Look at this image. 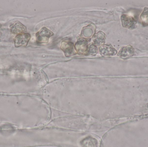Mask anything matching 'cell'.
Here are the masks:
<instances>
[{
    "mask_svg": "<svg viewBox=\"0 0 148 147\" xmlns=\"http://www.w3.org/2000/svg\"><path fill=\"white\" fill-rule=\"evenodd\" d=\"M30 35L28 33H23L17 35L14 40L15 47H18L27 46L30 40Z\"/></svg>",
    "mask_w": 148,
    "mask_h": 147,
    "instance_id": "6da1fadb",
    "label": "cell"
},
{
    "mask_svg": "<svg viewBox=\"0 0 148 147\" xmlns=\"http://www.w3.org/2000/svg\"><path fill=\"white\" fill-rule=\"evenodd\" d=\"M121 20L123 27L130 30H133L136 27L137 22L134 17L130 15L123 14L121 16Z\"/></svg>",
    "mask_w": 148,
    "mask_h": 147,
    "instance_id": "7a4b0ae2",
    "label": "cell"
},
{
    "mask_svg": "<svg viewBox=\"0 0 148 147\" xmlns=\"http://www.w3.org/2000/svg\"><path fill=\"white\" fill-rule=\"evenodd\" d=\"M53 33L46 27H43L36 35V41L39 43H47L49 39Z\"/></svg>",
    "mask_w": 148,
    "mask_h": 147,
    "instance_id": "3957f363",
    "label": "cell"
},
{
    "mask_svg": "<svg viewBox=\"0 0 148 147\" xmlns=\"http://www.w3.org/2000/svg\"><path fill=\"white\" fill-rule=\"evenodd\" d=\"M61 49L64 52L66 57L75 55L77 54L75 45L70 41H62L61 45Z\"/></svg>",
    "mask_w": 148,
    "mask_h": 147,
    "instance_id": "277c9868",
    "label": "cell"
},
{
    "mask_svg": "<svg viewBox=\"0 0 148 147\" xmlns=\"http://www.w3.org/2000/svg\"><path fill=\"white\" fill-rule=\"evenodd\" d=\"M75 47L77 53L80 54H86L88 47V42L84 39L79 38L75 44Z\"/></svg>",
    "mask_w": 148,
    "mask_h": 147,
    "instance_id": "5b68a950",
    "label": "cell"
},
{
    "mask_svg": "<svg viewBox=\"0 0 148 147\" xmlns=\"http://www.w3.org/2000/svg\"><path fill=\"white\" fill-rule=\"evenodd\" d=\"M134 53V48L132 46L129 45L123 47L119 51L117 55L122 58H127L133 57Z\"/></svg>",
    "mask_w": 148,
    "mask_h": 147,
    "instance_id": "8992f818",
    "label": "cell"
},
{
    "mask_svg": "<svg viewBox=\"0 0 148 147\" xmlns=\"http://www.w3.org/2000/svg\"><path fill=\"white\" fill-rule=\"evenodd\" d=\"M100 54L103 56H114L117 53V51L111 45H103L99 47Z\"/></svg>",
    "mask_w": 148,
    "mask_h": 147,
    "instance_id": "52a82bcc",
    "label": "cell"
},
{
    "mask_svg": "<svg viewBox=\"0 0 148 147\" xmlns=\"http://www.w3.org/2000/svg\"><path fill=\"white\" fill-rule=\"evenodd\" d=\"M10 30L12 34L17 35L23 33H26L27 28L21 22L17 21L14 24L10 25Z\"/></svg>",
    "mask_w": 148,
    "mask_h": 147,
    "instance_id": "ba28073f",
    "label": "cell"
},
{
    "mask_svg": "<svg viewBox=\"0 0 148 147\" xmlns=\"http://www.w3.org/2000/svg\"><path fill=\"white\" fill-rule=\"evenodd\" d=\"M106 39V35L103 32H100L94 35L93 37V40L95 45H104Z\"/></svg>",
    "mask_w": 148,
    "mask_h": 147,
    "instance_id": "9c48e42d",
    "label": "cell"
},
{
    "mask_svg": "<svg viewBox=\"0 0 148 147\" xmlns=\"http://www.w3.org/2000/svg\"><path fill=\"white\" fill-rule=\"evenodd\" d=\"M141 20L143 25L144 26L148 25V7L144 8L143 11L140 16Z\"/></svg>",
    "mask_w": 148,
    "mask_h": 147,
    "instance_id": "30bf717a",
    "label": "cell"
},
{
    "mask_svg": "<svg viewBox=\"0 0 148 147\" xmlns=\"http://www.w3.org/2000/svg\"><path fill=\"white\" fill-rule=\"evenodd\" d=\"M97 50L98 49L95 45L93 43H91L88 45V49H87L86 54L87 55H89V54L96 55L97 53Z\"/></svg>",
    "mask_w": 148,
    "mask_h": 147,
    "instance_id": "8fae6325",
    "label": "cell"
},
{
    "mask_svg": "<svg viewBox=\"0 0 148 147\" xmlns=\"http://www.w3.org/2000/svg\"><path fill=\"white\" fill-rule=\"evenodd\" d=\"M84 142L85 143H83L84 145H83L84 147H96V142L95 140L91 138L90 139H87L84 140Z\"/></svg>",
    "mask_w": 148,
    "mask_h": 147,
    "instance_id": "7c38bea8",
    "label": "cell"
}]
</instances>
